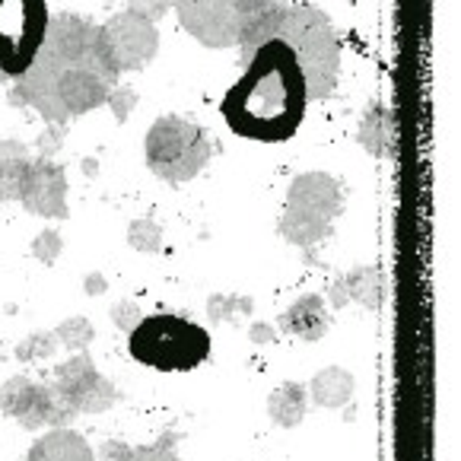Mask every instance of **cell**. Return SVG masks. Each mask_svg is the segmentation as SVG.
Here are the masks:
<instances>
[{
    "instance_id": "obj_1",
    "label": "cell",
    "mask_w": 461,
    "mask_h": 461,
    "mask_svg": "<svg viewBox=\"0 0 461 461\" xmlns=\"http://www.w3.org/2000/svg\"><path fill=\"white\" fill-rule=\"evenodd\" d=\"M118 77L102 26L77 14H58L48 20V32L26 74L16 77L10 105H29L48 124H68L99 109L118 86Z\"/></svg>"
},
{
    "instance_id": "obj_2",
    "label": "cell",
    "mask_w": 461,
    "mask_h": 461,
    "mask_svg": "<svg viewBox=\"0 0 461 461\" xmlns=\"http://www.w3.org/2000/svg\"><path fill=\"white\" fill-rule=\"evenodd\" d=\"M309 105L305 77L293 51L280 41H261L245 61V74L226 89L220 112L230 131L245 140L284 143L299 131Z\"/></svg>"
},
{
    "instance_id": "obj_3",
    "label": "cell",
    "mask_w": 461,
    "mask_h": 461,
    "mask_svg": "<svg viewBox=\"0 0 461 461\" xmlns=\"http://www.w3.org/2000/svg\"><path fill=\"white\" fill-rule=\"evenodd\" d=\"M267 39L280 41L293 51L305 77L309 102L328 99L334 93L340 70V39L328 14H321L319 7H309V4H284V0L277 4V0H271L239 39L242 64Z\"/></svg>"
},
{
    "instance_id": "obj_4",
    "label": "cell",
    "mask_w": 461,
    "mask_h": 461,
    "mask_svg": "<svg viewBox=\"0 0 461 461\" xmlns=\"http://www.w3.org/2000/svg\"><path fill=\"white\" fill-rule=\"evenodd\" d=\"M128 350L140 366L157 373H191L211 357V334L176 312L143 315L128 334Z\"/></svg>"
},
{
    "instance_id": "obj_5",
    "label": "cell",
    "mask_w": 461,
    "mask_h": 461,
    "mask_svg": "<svg viewBox=\"0 0 461 461\" xmlns=\"http://www.w3.org/2000/svg\"><path fill=\"white\" fill-rule=\"evenodd\" d=\"M344 213V191L328 172H303L290 182L286 207L277 220V232L296 249L309 251L334 232V220Z\"/></svg>"
},
{
    "instance_id": "obj_6",
    "label": "cell",
    "mask_w": 461,
    "mask_h": 461,
    "mask_svg": "<svg viewBox=\"0 0 461 461\" xmlns=\"http://www.w3.org/2000/svg\"><path fill=\"white\" fill-rule=\"evenodd\" d=\"M143 149H147V169L169 185L197 178L213 157L207 131L178 115H163L159 122H153Z\"/></svg>"
},
{
    "instance_id": "obj_7",
    "label": "cell",
    "mask_w": 461,
    "mask_h": 461,
    "mask_svg": "<svg viewBox=\"0 0 461 461\" xmlns=\"http://www.w3.org/2000/svg\"><path fill=\"white\" fill-rule=\"evenodd\" d=\"M172 4L191 39H197L203 48H232L271 0H172Z\"/></svg>"
},
{
    "instance_id": "obj_8",
    "label": "cell",
    "mask_w": 461,
    "mask_h": 461,
    "mask_svg": "<svg viewBox=\"0 0 461 461\" xmlns=\"http://www.w3.org/2000/svg\"><path fill=\"white\" fill-rule=\"evenodd\" d=\"M0 414L14 417L23 429H61L77 420L74 407L58 394L51 382H35L29 375H10L0 385Z\"/></svg>"
},
{
    "instance_id": "obj_9",
    "label": "cell",
    "mask_w": 461,
    "mask_h": 461,
    "mask_svg": "<svg viewBox=\"0 0 461 461\" xmlns=\"http://www.w3.org/2000/svg\"><path fill=\"white\" fill-rule=\"evenodd\" d=\"M45 0H0V70L7 77L26 74L48 32Z\"/></svg>"
},
{
    "instance_id": "obj_10",
    "label": "cell",
    "mask_w": 461,
    "mask_h": 461,
    "mask_svg": "<svg viewBox=\"0 0 461 461\" xmlns=\"http://www.w3.org/2000/svg\"><path fill=\"white\" fill-rule=\"evenodd\" d=\"M51 385L58 388L64 401L74 407V414H105L118 404V388L112 385V379L95 369V363L89 360L86 350L70 353L68 360L58 363L51 369Z\"/></svg>"
},
{
    "instance_id": "obj_11",
    "label": "cell",
    "mask_w": 461,
    "mask_h": 461,
    "mask_svg": "<svg viewBox=\"0 0 461 461\" xmlns=\"http://www.w3.org/2000/svg\"><path fill=\"white\" fill-rule=\"evenodd\" d=\"M102 35H105V45H109V55L115 61L118 74L147 68L159 51L157 23L143 20L134 10H122V14L102 23Z\"/></svg>"
},
{
    "instance_id": "obj_12",
    "label": "cell",
    "mask_w": 461,
    "mask_h": 461,
    "mask_svg": "<svg viewBox=\"0 0 461 461\" xmlns=\"http://www.w3.org/2000/svg\"><path fill=\"white\" fill-rule=\"evenodd\" d=\"M20 203L41 220H68L70 211H68V176H64V166L35 157L29 163L26 182H23Z\"/></svg>"
},
{
    "instance_id": "obj_13",
    "label": "cell",
    "mask_w": 461,
    "mask_h": 461,
    "mask_svg": "<svg viewBox=\"0 0 461 461\" xmlns=\"http://www.w3.org/2000/svg\"><path fill=\"white\" fill-rule=\"evenodd\" d=\"M280 331L293 334V338L305 340V344H315L331 331V315H328V303L319 293H305L296 303L280 315Z\"/></svg>"
},
{
    "instance_id": "obj_14",
    "label": "cell",
    "mask_w": 461,
    "mask_h": 461,
    "mask_svg": "<svg viewBox=\"0 0 461 461\" xmlns=\"http://www.w3.org/2000/svg\"><path fill=\"white\" fill-rule=\"evenodd\" d=\"M23 461H95V452L77 429H45Z\"/></svg>"
},
{
    "instance_id": "obj_15",
    "label": "cell",
    "mask_w": 461,
    "mask_h": 461,
    "mask_svg": "<svg viewBox=\"0 0 461 461\" xmlns=\"http://www.w3.org/2000/svg\"><path fill=\"white\" fill-rule=\"evenodd\" d=\"M357 140H360V147L366 149L369 157H375V159L394 157V115H392V109L382 105V102H373V105L363 112Z\"/></svg>"
},
{
    "instance_id": "obj_16",
    "label": "cell",
    "mask_w": 461,
    "mask_h": 461,
    "mask_svg": "<svg viewBox=\"0 0 461 461\" xmlns=\"http://www.w3.org/2000/svg\"><path fill=\"white\" fill-rule=\"evenodd\" d=\"M305 392H309L312 404L338 411V407L350 404L353 392H357V379H353V373L344 366H325L312 375V382H309Z\"/></svg>"
},
{
    "instance_id": "obj_17",
    "label": "cell",
    "mask_w": 461,
    "mask_h": 461,
    "mask_svg": "<svg viewBox=\"0 0 461 461\" xmlns=\"http://www.w3.org/2000/svg\"><path fill=\"white\" fill-rule=\"evenodd\" d=\"M305 411H309V392H305L303 382H280L271 394H267V417H271L274 427L293 429L305 420Z\"/></svg>"
},
{
    "instance_id": "obj_18",
    "label": "cell",
    "mask_w": 461,
    "mask_h": 461,
    "mask_svg": "<svg viewBox=\"0 0 461 461\" xmlns=\"http://www.w3.org/2000/svg\"><path fill=\"white\" fill-rule=\"evenodd\" d=\"M176 436H163L159 442H149V446H128V442H102L99 461H182L178 452L172 448Z\"/></svg>"
},
{
    "instance_id": "obj_19",
    "label": "cell",
    "mask_w": 461,
    "mask_h": 461,
    "mask_svg": "<svg viewBox=\"0 0 461 461\" xmlns=\"http://www.w3.org/2000/svg\"><path fill=\"white\" fill-rule=\"evenodd\" d=\"M344 286L350 303H360L363 309H379L382 296H385V280H382V271L375 265H357L353 271L344 274Z\"/></svg>"
},
{
    "instance_id": "obj_20",
    "label": "cell",
    "mask_w": 461,
    "mask_h": 461,
    "mask_svg": "<svg viewBox=\"0 0 461 461\" xmlns=\"http://www.w3.org/2000/svg\"><path fill=\"white\" fill-rule=\"evenodd\" d=\"M255 312V299L251 296H236V293H211L207 296V319L213 325H223V321H236L239 315Z\"/></svg>"
},
{
    "instance_id": "obj_21",
    "label": "cell",
    "mask_w": 461,
    "mask_h": 461,
    "mask_svg": "<svg viewBox=\"0 0 461 461\" xmlns=\"http://www.w3.org/2000/svg\"><path fill=\"white\" fill-rule=\"evenodd\" d=\"M61 350V344H58V338H55V331H35V334H29V338H23L20 344H16V360L20 363H45V360H51L55 353Z\"/></svg>"
},
{
    "instance_id": "obj_22",
    "label": "cell",
    "mask_w": 461,
    "mask_h": 461,
    "mask_svg": "<svg viewBox=\"0 0 461 461\" xmlns=\"http://www.w3.org/2000/svg\"><path fill=\"white\" fill-rule=\"evenodd\" d=\"M55 338L64 350L77 353V350H86V347L93 344L95 328L89 325V319H83V315H70V319H64L61 325L55 328Z\"/></svg>"
},
{
    "instance_id": "obj_23",
    "label": "cell",
    "mask_w": 461,
    "mask_h": 461,
    "mask_svg": "<svg viewBox=\"0 0 461 461\" xmlns=\"http://www.w3.org/2000/svg\"><path fill=\"white\" fill-rule=\"evenodd\" d=\"M32 157H14L0 163V201H20L23 182H26V172Z\"/></svg>"
},
{
    "instance_id": "obj_24",
    "label": "cell",
    "mask_w": 461,
    "mask_h": 461,
    "mask_svg": "<svg viewBox=\"0 0 461 461\" xmlns=\"http://www.w3.org/2000/svg\"><path fill=\"white\" fill-rule=\"evenodd\" d=\"M128 245L134 251H143V255H157V251L163 249V226L149 217L134 220V223L128 226Z\"/></svg>"
},
{
    "instance_id": "obj_25",
    "label": "cell",
    "mask_w": 461,
    "mask_h": 461,
    "mask_svg": "<svg viewBox=\"0 0 461 461\" xmlns=\"http://www.w3.org/2000/svg\"><path fill=\"white\" fill-rule=\"evenodd\" d=\"M61 251H64V239L58 230H41L39 236L32 239V258L41 261V265L51 267L61 258Z\"/></svg>"
},
{
    "instance_id": "obj_26",
    "label": "cell",
    "mask_w": 461,
    "mask_h": 461,
    "mask_svg": "<svg viewBox=\"0 0 461 461\" xmlns=\"http://www.w3.org/2000/svg\"><path fill=\"white\" fill-rule=\"evenodd\" d=\"M140 319H143L140 305H137V303H131V299H122V303H115V305H112V321H115V328H118V331L131 334L137 325H140Z\"/></svg>"
},
{
    "instance_id": "obj_27",
    "label": "cell",
    "mask_w": 461,
    "mask_h": 461,
    "mask_svg": "<svg viewBox=\"0 0 461 461\" xmlns=\"http://www.w3.org/2000/svg\"><path fill=\"white\" fill-rule=\"evenodd\" d=\"M64 134H68V124H48L45 131L35 140V149H39V159H51L58 149L64 147Z\"/></svg>"
},
{
    "instance_id": "obj_28",
    "label": "cell",
    "mask_w": 461,
    "mask_h": 461,
    "mask_svg": "<svg viewBox=\"0 0 461 461\" xmlns=\"http://www.w3.org/2000/svg\"><path fill=\"white\" fill-rule=\"evenodd\" d=\"M105 105H109L118 122H128V115L137 109V93L131 86H115L109 93V99H105Z\"/></svg>"
},
{
    "instance_id": "obj_29",
    "label": "cell",
    "mask_w": 461,
    "mask_h": 461,
    "mask_svg": "<svg viewBox=\"0 0 461 461\" xmlns=\"http://www.w3.org/2000/svg\"><path fill=\"white\" fill-rule=\"evenodd\" d=\"M172 0H128V10H134V14H140L143 20L157 23L163 20L166 14H169Z\"/></svg>"
},
{
    "instance_id": "obj_30",
    "label": "cell",
    "mask_w": 461,
    "mask_h": 461,
    "mask_svg": "<svg viewBox=\"0 0 461 461\" xmlns=\"http://www.w3.org/2000/svg\"><path fill=\"white\" fill-rule=\"evenodd\" d=\"M249 338H251V344H274V340H277V328L267 325V321H255V325L249 328Z\"/></svg>"
},
{
    "instance_id": "obj_31",
    "label": "cell",
    "mask_w": 461,
    "mask_h": 461,
    "mask_svg": "<svg viewBox=\"0 0 461 461\" xmlns=\"http://www.w3.org/2000/svg\"><path fill=\"white\" fill-rule=\"evenodd\" d=\"M328 299H331V309H344V305H350V296H347L344 277L331 280V286H328Z\"/></svg>"
},
{
    "instance_id": "obj_32",
    "label": "cell",
    "mask_w": 461,
    "mask_h": 461,
    "mask_svg": "<svg viewBox=\"0 0 461 461\" xmlns=\"http://www.w3.org/2000/svg\"><path fill=\"white\" fill-rule=\"evenodd\" d=\"M83 290H86V296H102V293L109 290V280L102 277L99 271L86 274V280H83Z\"/></svg>"
},
{
    "instance_id": "obj_33",
    "label": "cell",
    "mask_w": 461,
    "mask_h": 461,
    "mask_svg": "<svg viewBox=\"0 0 461 461\" xmlns=\"http://www.w3.org/2000/svg\"><path fill=\"white\" fill-rule=\"evenodd\" d=\"M14 157H29L26 143H20V140H0V163H4V159H14Z\"/></svg>"
},
{
    "instance_id": "obj_34",
    "label": "cell",
    "mask_w": 461,
    "mask_h": 461,
    "mask_svg": "<svg viewBox=\"0 0 461 461\" xmlns=\"http://www.w3.org/2000/svg\"><path fill=\"white\" fill-rule=\"evenodd\" d=\"M83 172H86V176H95V172H99V163H95L93 157H89V159H83Z\"/></svg>"
},
{
    "instance_id": "obj_35",
    "label": "cell",
    "mask_w": 461,
    "mask_h": 461,
    "mask_svg": "<svg viewBox=\"0 0 461 461\" xmlns=\"http://www.w3.org/2000/svg\"><path fill=\"white\" fill-rule=\"evenodd\" d=\"M4 80H10V77H7V74H4V70H0V83H4Z\"/></svg>"
}]
</instances>
